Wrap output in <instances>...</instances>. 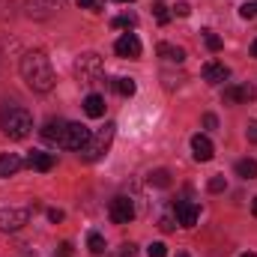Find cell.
Instances as JSON below:
<instances>
[{
	"instance_id": "603a6c76",
	"label": "cell",
	"mask_w": 257,
	"mask_h": 257,
	"mask_svg": "<svg viewBox=\"0 0 257 257\" xmlns=\"http://www.w3.org/2000/svg\"><path fill=\"white\" fill-rule=\"evenodd\" d=\"M138 24V18L135 15H117L114 21H111V27H117V30H132Z\"/></svg>"
},
{
	"instance_id": "f35d334b",
	"label": "cell",
	"mask_w": 257,
	"mask_h": 257,
	"mask_svg": "<svg viewBox=\"0 0 257 257\" xmlns=\"http://www.w3.org/2000/svg\"><path fill=\"white\" fill-rule=\"evenodd\" d=\"M239 257H257L254 251H245V254H239Z\"/></svg>"
},
{
	"instance_id": "30bf717a",
	"label": "cell",
	"mask_w": 257,
	"mask_h": 257,
	"mask_svg": "<svg viewBox=\"0 0 257 257\" xmlns=\"http://www.w3.org/2000/svg\"><path fill=\"white\" fill-rule=\"evenodd\" d=\"M174 215H177V224H183V227H194L197 224V203L192 200H180L177 206H174Z\"/></svg>"
},
{
	"instance_id": "ab89813d",
	"label": "cell",
	"mask_w": 257,
	"mask_h": 257,
	"mask_svg": "<svg viewBox=\"0 0 257 257\" xmlns=\"http://www.w3.org/2000/svg\"><path fill=\"white\" fill-rule=\"evenodd\" d=\"M114 3H135V0H114Z\"/></svg>"
},
{
	"instance_id": "d6a6232c",
	"label": "cell",
	"mask_w": 257,
	"mask_h": 257,
	"mask_svg": "<svg viewBox=\"0 0 257 257\" xmlns=\"http://www.w3.org/2000/svg\"><path fill=\"white\" fill-rule=\"evenodd\" d=\"M57 257H72V245H69V242H63V245L57 248Z\"/></svg>"
},
{
	"instance_id": "3957f363",
	"label": "cell",
	"mask_w": 257,
	"mask_h": 257,
	"mask_svg": "<svg viewBox=\"0 0 257 257\" xmlns=\"http://www.w3.org/2000/svg\"><path fill=\"white\" fill-rule=\"evenodd\" d=\"M114 123H105L102 128H96L93 135H90V141L78 150V156L84 159V162H99L105 153H108V147H111V141H114Z\"/></svg>"
},
{
	"instance_id": "836d02e7",
	"label": "cell",
	"mask_w": 257,
	"mask_h": 257,
	"mask_svg": "<svg viewBox=\"0 0 257 257\" xmlns=\"http://www.w3.org/2000/svg\"><path fill=\"white\" fill-rule=\"evenodd\" d=\"M120 254H123V257H135V245H132V242H126V245H123V251H120Z\"/></svg>"
},
{
	"instance_id": "d4e9b609",
	"label": "cell",
	"mask_w": 257,
	"mask_h": 257,
	"mask_svg": "<svg viewBox=\"0 0 257 257\" xmlns=\"http://www.w3.org/2000/svg\"><path fill=\"white\" fill-rule=\"evenodd\" d=\"M206 189H209V192H212V194L224 192V189H227V180H224V177H212V180L206 183Z\"/></svg>"
},
{
	"instance_id": "44dd1931",
	"label": "cell",
	"mask_w": 257,
	"mask_h": 257,
	"mask_svg": "<svg viewBox=\"0 0 257 257\" xmlns=\"http://www.w3.org/2000/svg\"><path fill=\"white\" fill-rule=\"evenodd\" d=\"M87 248H90L93 254H102V251H105V236H102L99 230H90V233H87Z\"/></svg>"
},
{
	"instance_id": "cb8c5ba5",
	"label": "cell",
	"mask_w": 257,
	"mask_h": 257,
	"mask_svg": "<svg viewBox=\"0 0 257 257\" xmlns=\"http://www.w3.org/2000/svg\"><path fill=\"white\" fill-rule=\"evenodd\" d=\"M153 15H156L159 24H168V21H171V9H168L165 3H156V6H153Z\"/></svg>"
},
{
	"instance_id": "d590c367",
	"label": "cell",
	"mask_w": 257,
	"mask_h": 257,
	"mask_svg": "<svg viewBox=\"0 0 257 257\" xmlns=\"http://www.w3.org/2000/svg\"><path fill=\"white\" fill-rule=\"evenodd\" d=\"M78 6H84V9H96L99 3H96V0H78Z\"/></svg>"
},
{
	"instance_id": "7c38bea8",
	"label": "cell",
	"mask_w": 257,
	"mask_h": 257,
	"mask_svg": "<svg viewBox=\"0 0 257 257\" xmlns=\"http://www.w3.org/2000/svg\"><path fill=\"white\" fill-rule=\"evenodd\" d=\"M251 96H254V90L248 84H230V87H224V102H230V105L248 102Z\"/></svg>"
},
{
	"instance_id": "4316f807",
	"label": "cell",
	"mask_w": 257,
	"mask_h": 257,
	"mask_svg": "<svg viewBox=\"0 0 257 257\" xmlns=\"http://www.w3.org/2000/svg\"><path fill=\"white\" fill-rule=\"evenodd\" d=\"M147 257H168V245H165V242H153V245L147 248Z\"/></svg>"
},
{
	"instance_id": "8d00e7d4",
	"label": "cell",
	"mask_w": 257,
	"mask_h": 257,
	"mask_svg": "<svg viewBox=\"0 0 257 257\" xmlns=\"http://www.w3.org/2000/svg\"><path fill=\"white\" fill-rule=\"evenodd\" d=\"M251 57H257V39L251 42Z\"/></svg>"
},
{
	"instance_id": "5b68a950",
	"label": "cell",
	"mask_w": 257,
	"mask_h": 257,
	"mask_svg": "<svg viewBox=\"0 0 257 257\" xmlns=\"http://www.w3.org/2000/svg\"><path fill=\"white\" fill-rule=\"evenodd\" d=\"M27 221H30V209H21V206H6V209H0V230H3V233L21 230Z\"/></svg>"
},
{
	"instance_id": "2e32d148",
	"label": "cell",
	"mask_w": 257,
	"mask_h": 257,
	"mask_svg": "<svg viewBox=\"0 0 257 257\" xmlns=\"http://www.w3.org/2000/svg\"><path fill=\"white\" fill-rule=\"evenodd\" d=\"M27 165H30L33 171H39V174H48V171L54 168V156H51V153H42V150H33L30 159H27Z\"/></svg>"
},
{
	"instance_id": "ba28073f",
	"label": "cell",
	"mask_w": 257,
	"mask_h": 257,
	"mask_svg": "<svg viewBox=\"0 0 257 257\" xmlns=\"http://www.w3.org/2000/svg\"><path fill=\"white\" fill-rule=\"evenodd\" d=\"M114 51H117V57L135 60V57H141V39H138L135 33H126V36H120V39L114 42Z\"/></svg>"
},
{
	"instance_id": "74e56055",
	"label": "cell",
	"mask_w": 257,
	"mask_h": 257,
	"mask_svg": "<svg viewBox=\"0 0 257 257\" xmlns=\"http://www.w3.org/2000/svg\"><path fill=\"white\" fill-rule=\"evenodd\" d=\"M251 212H254V215H257V197H254V200H251Z\"/></svg>"
},
{
	"instance_id": "9c48e42d",
	"label": "cell",
	"mask_w": 257,
	"mask_h": 257,
	"mask_svg": "<svg viewBox=\"0 0 257 257\" xmlns=\"http://www.w3.org/2000/svg\"><path fill=\"white\" fill-rule=\"evenodd\" d=\"M57 6H60V0H27V3H24L27 15H30V18H36V21H42V18H51Z\"/></svg>"
},
{
	"instance_id": "f1b7e54d",
	"label": "cell",
	"mask_w": 257,
	"mask_h": 257,
	"mask_svg": "<svg viewBox=\"0 0 257 257\" xmlns=\"http://www.w3.org/2000/svg\"><path fill=\"white\" fill-rule=\"evenodd\" d=\"M239 15H242V18H248V21H251V18H254V15H257L254 3H242V6H239Z\"/></svg>"
},
{
	"instance_id": "7402d4cb",
	"label": "cell",
	"mask_w": 257,
	"mask_h": 257,
	"mask_svg": "<svg viewBox=\"0 0 257 257\" xmlns=\"http://www.w3.org/2000/svg\"><path fill=\"white\" fill-rule=\"evenodd\" d=\"M114 87H117V93H120V96H135V90H138V84H135L132 78H117V81H114Z\"/></svg>"
},
{
	"instance_id": "ac0fdd59",
	"label": "cell",
	"mask_w": 257,
	"mask_h": 257,
	"mask_svg": "<svg viewBox=\"0 0 257 257\" xmlns=\"http://www.w3.org/2000/svg\"><path fill=\"white\" fill-rule=\"evenodd\" d=\"M159 57H165V60H171V63H183V60H186V51H183L180 45L162 42V45H159Z\"/></svg>"
},
{
	"instance_id": "4dcf8cb0",
	"label": "cell",
	"mask_w": 257,
	"mask_h": 257,
	"mask_svg": "<svg viewBox=\"0 0 257 257\" xmlns=\"http://www.w3.org/2000/svg\"><path fill=\"white\" fill-rule=\"evenodd\" d=\"M203 126L206 128H218V117H215V114H203Z\"/></svg>"
},
{
	"instance_id": "b9f144b4",
	"label": "cell",
	"mask_w": 257,
	"mask_h": 257,
	"mask_svg": "<svg viewBox=\"0 0 257 257\" xmlns=\"http://www.w3.org/2000/svg\"><path fill=\"white\" fill-rule=\"evenodd\" d=\"M180 257H189V254H180Z\"/></svg>"
},
{
	"instance_id": "8992f818",
	"label": "cell",
	"mask_w": 257,
	"mask_h": 257,
	"mask_svg": "<svg viewBox=\"0 0 257 257\" xmlns=\"http://www.w3.org/2000/svg\"><path fill=\"white\" fill-rule=\"evenodd\" d=\"M108 215H111L114 224H128V221L135 218V203L128 200L126 194H120V197H114V200L108 203Z\"/></svg>"
},
{
	"instance_id": "f546056e",
	"label": "cell",
	"mask_w": 257,
	"mask_h": 257,
	"mask_svg": "<svg viewBox=\"0 0 257 257\" xmlns=\"http://www.w3.org/2000/svg\"><path fill=\"white\" fill-rule=\"evenodd\" d=\"M174 12H177V15H180V18H186V15H189V12H192V6H189V3H186V0H180V3H177V6H174Z\"/></svg>"
},
{
	"instance_id": "5bb4252c",
	"label": "cell",
	"mask_w": 257,
	"mask_h": 257,
	"mask_svg": "<svg viewBox=\"0 0 257 257\" xmlns=\"http://www.w3.org/2000/svg\"><path fill=\"white\" fill-rule=\"evenodd\" d=\"M21 171V156L18 153H3L0 156V180H9Z\"/></svg>"
},
{
	"instance_id": "1f68e13d",
	"label": "cell",
	"mask_w": 257,
	"mask_h": 257,
	"mask_svg": "<svg viewBox=\"0 0 257 257\" xmlns=\"http://www.w3.org/2000/svg\"><path fill=\"white\" fill-rule=\"evenodd\" d=\"M48 221H63V209H48Z\"/></svg>"
},
{
	"instance_id": "52a82bcc",
	"label": "cell",
	"mask_w": 257,
	"mask_h": 257,
	"mask_svg": "<svg viewBox=\"0 0 257 257\" xmlns=\"http://www.w3.org/2000/svg\"><path fill=\"white\" fill-rule=\"evenodd\" d=\"M90 128L81 126V123H66V132H63V144L60 147H66V150H81L87 141H90Z\"/></svg>"
},
{
	"instance_id": "7a4b0ae2",
	"label": "cell",
	"mask_w": 257,
	"mask_h": 257,
	"mask_svg": "<svg viewBox=\"0 0 257 257\" xmlns=\"http://www.w3.org/2000/svg\"><path fill=\"white\" fill-rule=\"evenodd\" d=\"M0 128H3L6 138L24 141V138L33 132V117H30V111L21 108V105H6V108L0 111Z\"/></svg>"
},
{
	"instance_id": "484cf974",
	"label": "cell",
	"mask_w": 257,
	"mask_h": 257,
	"mask_svg": "<svg viewBox=\"0 0 257 257\" xmlns=\"http://www.w3.org/2000/svg\"><path fill=\"white\" fill-rule=\"evenodd\" d=\"M203 42H206V48L215 54V51H221V39L215 36V33H203Z\"/></svg>"
},
{
	"instance_id": "8fae6325",
	"label": "cell",
	"mask_w": 257,
	"mask_h": 257,
	"mask_svg": "<svg viewBox=\"0 0 257 257\" xmlns=\"http://www.w3.org/2000/svg\"><path fill=\"white\" fill-rule=\"evenodd\" d=\"M192 153L197 162H209L212 156H215V147H212V141L206 138V135H194L192 138Z\"/></svg>"
},
{
	"instance_id": "ffe728a7",
	"label": "cell",
	"mask_w": 257,
	"mask_h": 257,
	"mask_svg": "<svg viewBox=\"0 0 257 257\" xmlns=\"http://www.w3.org/2000/svg\"><path fill=\"white\" fill-rule=\"evenodd\" d=\"M147 183L156 186V189H168V186H171V174H168L165 168H159V171H153V174L147 177Z\"/></svg>"
},
{
	"instance_id": "e575fe53",
	"label": "cell",
	"mask_w": 257,
	"mask_h": 257,
	"mask_svg": "<svg viewBox=\"0 0 257 257\" xmlns=\"http://www.w3.org/2000/svg\"><path fill=\"white\" fill-rule=\"evenodd\" d=\"M248 141H251V144H257V123H251V126H248Z\"/></svg>"
},
{
	"instance_id": "60d3db41",
	"label": "cell",
	"mask_w": 257,
	"mask_h": 257,
	"mask_svg": "<svg viewBox=\"0 0 257 257\" xmlns=\"http://www.w3.org/2000/svg\"><path fill=\"white\" fill-rule=\"evenodd\" d=\"M254 9H257V0H254Z\"/></svg>"
},
{
	"instance_id": "9a60e30c",
	"label": "cell",
	"mask_w": 257,
	"mask_h": 257,
	"mask_svg": "<svg viewBox=\"0 0 257 257\" xmlns=\"http://www.w3.org/2000/svg\"><path fill=\"white\" fill-rule=\"evenodd\" d=\"M105 96H99V93H90L87 99H84V114L87 117H93V120H99V117H105Z\"/></svg>"
},
{
	"instance_id": "6da1fadb",
	"label": "cell",
	"mask_w": 257,
	"mask_h": 257,
	"mask_svg": "<svg viewBox=\"0 0 257 257\" xmlns=\"http://www.w3.org/2000/svg\"><path fill=\"white\" fill-rule=\"evenodd\" d=\"M21 78L30 90L36 93H48L54 90V69H51V60L42 54V51H27L21 57Z\"/></svg>"
},
{
	"instance_id": "277c9868",
	"label": "cell",
	"mask_w": 257,
	"mask_h": 257,
	"mask_svg": "<svg viewBox=\"0 0 257 257\" xmlns=\"http://www.w3.org/2000/svg\"><path fill=\"white\" fill-rule=\"evenodd\" d=\"M75 75H78L81 84H96V81H102V75H105L102 57H99V54H81V57L75 60Z\"/></svg>"
},
{
	"instance_id": "83f0119b",
	"label": "cell",
	"mask_w": 257,
	"mask_h": 257,
	"mask_svg": "<svg viewBox=\"0 0 257 257\" xmlns=\"http://www.w3.org/2000/svg\"><path fill=\"white\" fill-rule=\"evenodd\" d=\"M159 227H162V230H174V227H177V215H162Z\"/></svg>"
},
{
	"instance_id": "e0dca14e",
	"label": "cell",
	"mask_w": 257,
	"mask_h": 257,
	"mask_svg": "<svg viewBox=\"0 0 257 257\" xmlns=\"http://www.w3.org/2000/svg\"><path fill=\"white\" fill-rule=\"evenodd\" d=\"M63 132H66V120H48L42 126V138L48 144H63Z\"/></svg>"
},
{
	"instance_id": "d6986e66",
	"label": "cell",
	"mask_w": 257,
	"mask_h": 257,
	"mask_svg": "<svg viewBox=\"0 0 257 257\" xmlns=\"http://www.w3.org/2000/svg\"><path fill=\"white\" fill-rule=\"evenodd\" d=\"M236 177H242V180H257V162L254 159H239V162H236Z\"/></svg>"
},
{
	"instance_id": "4fadbf2b",
	"label": "cell",
	"mask_w": 257,
	"mask_h": 257,
	"mask_svg": "<svg viewBox=\"0 0 257 257\" xmlns=\"http://www.w3.org/2000/svg\"><path fill=\"white\" fill-rule=\"evenodd\" d=\"M203 78L209 81V84H221V81H227L230 78V69L224 63H215V60H209V63H203Z\"/></svg>"
}]
</instances>
